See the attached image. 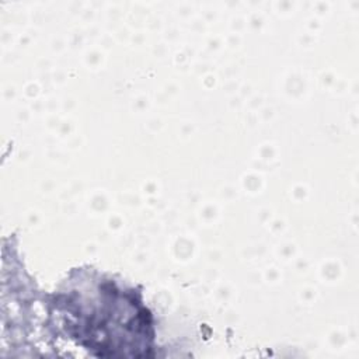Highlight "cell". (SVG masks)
<instances>
[{"mask_svg": "<svg viewBox=\"0 0 359 359\" xmlns=\"http://www.w3.org/2000/svg\"><path fill=\"white\" fill-rule=\"evenodd\" d=\"M66 304L69 327L80 344L100 356L147 355L153 331L149 311L132 293L105 282L87 296Z\"/></svg>", "mask_w": 359, "mask_h": 359, "instance_id": "obj_1", "label": "cell"}]
</instances>
